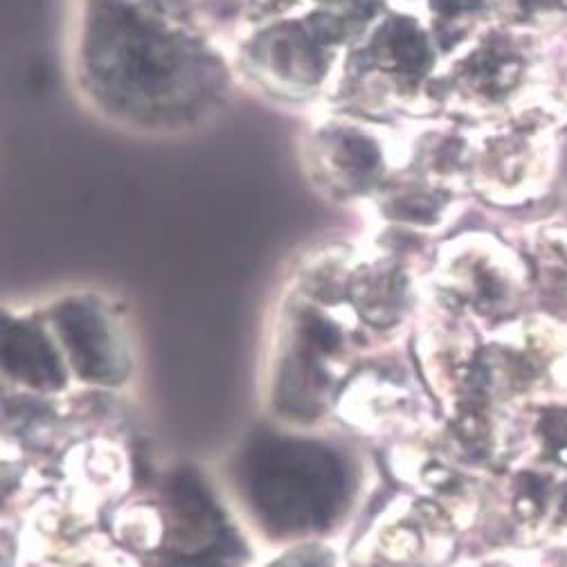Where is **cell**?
Wrapping results in <instances>:
<instances>
[{
  "label": "cell",
  "instance_id": "obj_1",
  "mask_svg": "<svg viewBox=\"0 0 567 567\" xmlns=\"http://www.w3.org/2000/svg\"><path fill=\"white\" fill-rule=\"evenodd\" d=\"M91 75L109 84L115 97L133 95L142 100H176L181 86L200 84V61L194 43L174 28L161 23V19L137 10L128 14L113 10L111 17L97 19L89 48Z\"/></svg>",
  "mask_w": 567,
  "mask_h": 567
},
{
  "label": "cell",
  "instance_id": "obj_2",
  "mask_svg": "<svg viewBox=\"0 0 567 567\" xmlns=\"http://www.w3.org/2000/svg\"><path fill=\"white\" fill-rule=\"evenodd\" d=\"M390 163L385 140L370 126L327 122L311 137L309 167L331 194L357 196L368 192L383 181Z\"/></svg>",
  "mask_w": 567,
  "mask_h": 567
},
{
  "label": "cell",
  "instance_id": "obj_3",
  "mask_svg": "<svg viewBox=\"0 0 567 567\" xmlns=\"http://www.w3.org/2000/svg\"><path fill=\"white\" fill-rule=\"evenodd\" d=\"M320 21L275 25L259 37L250 50V63L268 84L284 91H307L322 80L333 56L336 34Z\"/></svg>",
  "mask_w": 567,
  "mask_h": 567
},
{
  "label": "cell",
  "instance_id": "obj_4",
  "mask_svg": "<svg viewBox=\"0 0 567 567\" xmlns=\"http://www.w3.org/2000/svg\"><path fill=\"white\" fill-rule=\"evenodd\" d=\"M547 440L556 446V457L567 464V416H554V421L545 423Z\"/></svg>",
  "mask_w": 567,
  "mask_h": 567
},
{
  "label": "cell",
  "instance_id": "obj_5",
  "mask_svg": "<svg viewBox=\"0 0 567 567\" xmlns=\"http://www.w3.org/2000/svg\"><path fill=\"white\" fill-rule=\"evenodd\" d=\"M563 516H567V495H565V503H563Z\"/></svg>",
  "mask_w": 567,
  "mask_h": 567
}]
</instances>
